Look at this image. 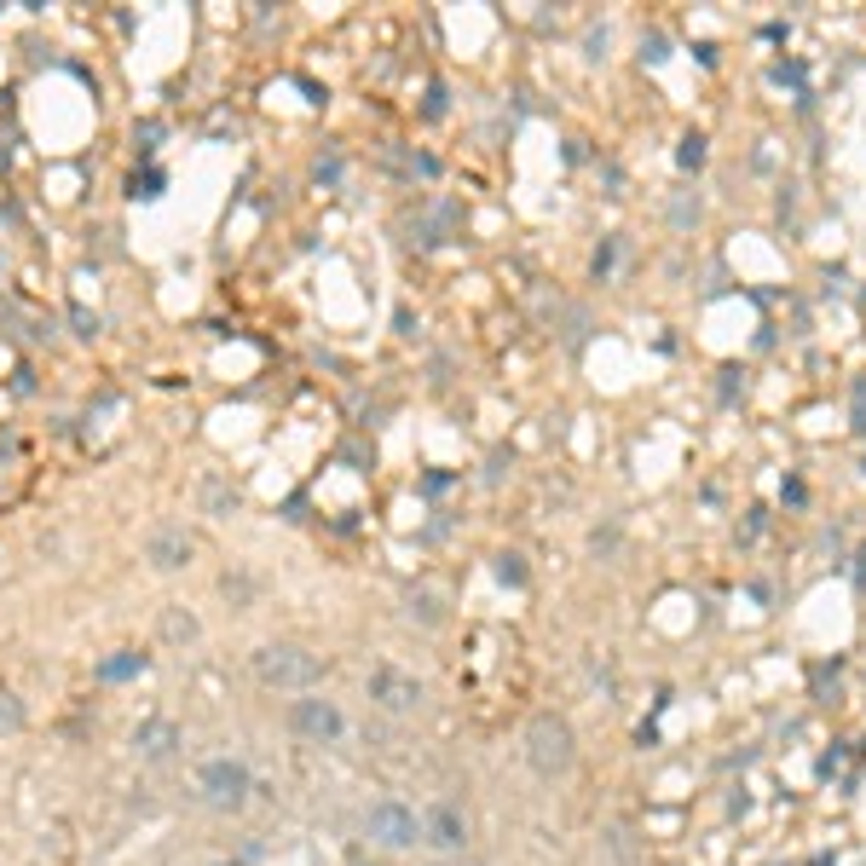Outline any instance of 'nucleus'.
I'll list each match as a JSON object with an SVG mask.
<instances>
[{
	"mask_svg": "<svg viewBox=\"0 0 866 866\" xmlns=\"http://www.w3.org/2000/svg\"><path fill=\"white\" fill-rule=\"evenodd\" d=\"M202 508H209V515H231V508H237V491H231L226 480H202Z\"/></svg>",
	"mask_w": 866,
	"mask_h": 866,
	"instance_id": "nucleus-12",
	"label": "nucleus"
},
{
	"mask_svg": "<svg viewBox=\"0 0 866 866\" xmlns=\"http://www.w3.org/2000/svg\"><path fill=\"white\" fill-rule=\"evenodd\" d=\"M197 791H202V803H209L214 814H237V809H249V797H254V774H249L243 757H209L197 768Z\"/></svg>",
	"mask_w": 866,
	"mask_h": 866,
	"instance_id": "nucleus-3",
	"label": "nucleus"
},
{
	"mask_svg": "<svg viewBox=\"0 0 866 866\" xmlns=\"http://www.w3.org/2000/svg\"><path fill=\"white\" fill-rule=\"evenodd\" d=\"M364 837L375 849H410V844H422V814L399 797H375L364 809Z\"/></svg>",
	"mask_w": 866,
	"mask_h": 866,
	"instance_id": "nucleus-4",
	"label": "nucleus"
},
{
	"mask_svg": "<svg viewBox=\"0 0 866 866\" xmlns=\"http://www.w3.org/2000/svg\"><path fill=\"white\" fill-rule=\"evenodd\" d=\"M249 670L266 693H295V699L301 693H318V681H324V658L307 653L301 641H266V647H254Z\"/></svg>",
	"mask_w": 866,
	"mask_h": 866,
	"instance_id": "nucleus-1",
	"label": "nucleus"
},
{
	"mask_svg": "<svg viewBox=\"0 0 866 866\" xmlns=\"http://www.w3.org/2000/svg\"><path fill=\"white\" fill-rule=\"evenodd\" d=\"M364 688H370V705H382V711H393V716H410L422 705V681L410 676V670H399V664H375L370 676H364Z\"/></svg>",
	"mask_w": 866,
	"mask_h": 866,
	"instance_id": "nucleus-6",
	"label": "nucleus"
},
{
	"mask_svg": "<svg viewBox=\"0 0 866 866\" xmlns=\"http://www.w3.org/2000/svg\"><path fill=\"white\" fill-rule=\"evenodd\" d=\"M526 763H532L538 779H560L572 763H578V734H572L566 716H555V711L532 716L526 722Z\"/></svg>",
	"mask_w": 866,
	"mask_h": 866,
	"instance_id": "nucleus-2",
	"label": "nucleus"
},
{
	"mask_svg": "<svg viewBox=\"0 0 866 866\" xmlns=\"http://www.w3.org/2000/svg\"><path fill=\"white\" fill-rule=\"evenodd\" d=\"M410 618H422V624H439V606H433V595H410Z\"/></svg>",
	"mask_w": 866,
	"mask_h": 866,
	"instance_id": "nucleus-14",
	"label": "nucleus"
},
{
	"mask_svg": "<svg viewBox=\"0 0 866 866\" xmlns=\"http://www.w3.org/2000/svg\"><path fill=\"white\" fill-rule=\"evenodd\" d=\"M214 866H243V861H214Z\"/></svg>",
	"mask_w": 866,
	"mask_h": 866,
	"instance_id": "nucleus-15",
	"label": "nucleus"
},
{
	"mask_svg": "<svg viewBox=\"0 0 866 866\" xmlns=\"http://www.w3.org/2000/svg\"><path fill=\"white\" fill-rule=\"evenodd\" d=\"M219 590H226V601H237V606L254 601V578H249V572H226V578H219Z\"/></svg>",
	"mask_w": 866,
	"mask_h": 866,
	"instance_id": "nucleus-13",
	"label": "nucleus"
},
{
	"mask_svg": "<svg viewBox=\"0 0 866 866\" xmlns=\"http://www.w3.org/2000/svg\"><path fill=\"white\" fill-rule=\"evenodd\" d=\"M422 844L439 849V855H457V849L468 844V821H462L457 803H433V809L422 814Z\"/></svg>",
	"mask_w": 866,
	"mask_h": 866,
	"instance_id": "nucleus-9",
	"label": "nucleus"
},
{
	"mask_svg": "<svg viewBox=\"0 0 866 866\" xmlns=\"http://www.w3.org/2000/svg\"><path fill=\"white\" fill-rule=\"evenodd\" d=\"M156 630H162V641H168V647H191V641L202 636V624H197V613H191V606H168V613H162V624H156Z\"/></svg>",
	"mask_w": 866,
	"mask_h": 866,
	"instance_id": "nucleus-10",
	"label": "nucleus"
},
{
	"mask_svg": "<svg viewBox=\"0 0 866 866\" xmlns=\"http://www.w3.org/2000/svg\"><path fill=\"white\" fill-rule=\"evenodd\" d=\"M179 746H186V728H179L174 716H151V722L133 728V757L151 763V768L174 763V757H179Z\"/></svg>",
	"mask_w": 866,
	"mask_h": 866,
	"instance_id": "nucleus-7",
	"label": "nucleus"
},
{
	"mask_svg": "<svg viewBox=\"0 0 866 866\" xmlns=\"http://www.w3.org/2000/svg\"><path fill=\"white\" fill-rule=\"evenodd\" d=\"M191 555H197V543H191L186 526H151V532H144V560H151L156 572L191 566Z\"/></svg>",
	"mask_w": 866,
	"mask_h": 866,
	"instance_id": "nucleus-8",
	"label": "nucleus"
},
{
	"mask_svg": "<svg viewBox=\"0 0 866 866\" xmlns=\"http://www.w3.org/2000/svg\"><path fill=\"white\" fill-rule=\"evenodd\" d=\"M289 728H295V739H307V746H335V739L347 734V716H341L335 699L301 693V699L289 705Z\"/></svg>",
	"mask_w": 866,
	"mask_h": 866,
	"instance_id": "nucleus-5",
	"label": "nucleus"
},
{
	"mask_svg": "<svg viewBox=\"0 0 866 866\" xmlns=\"http://www.w3.org/2000/svg\"><path fill=\"white\" fill-rule=\"evenodd\" d=\"M23 722H29V711H23V699H18V693H6V688H0V739L23 734Z\"/></svg>",
	"mask_w": 866,
	"mask_h": 866,
	"instance_id": "nucleus-11",
	"label": "nucleus"
}]
</instances>
